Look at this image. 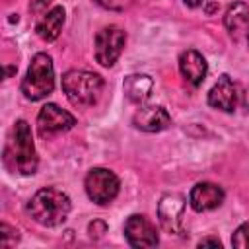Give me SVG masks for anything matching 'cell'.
<instances>
[{
  "mask_svg": "<svg viewBox=\"0 0 249 249\" xmlns=\"http://www.w3.org/2000/svg\"><path fill=\"white\" fill-rule=\"evenodd\" d=\"M183 214H185V198L177 193L163 195L158 204V220L161 228L171 235L183 233Z\"/></svg>",
  "mask_w": 249,
  "mask_h": 249,
  "instance_id": "cell-8",
  "label": "cell"
},
{
  "mask_svg": "<svg viewBox=\"0 0 249 249\" xmlns=\"http://www.w3.org/2000/svg\"><path fill=\"white\" fill-rule=\"evenodd\" d=\"M179 70H181V76L193 84V86H200L206 78V72H208V66H206V60L204 56L195 51V49H189L185 53H181L179 56Z\"/></svg>",
  "mask_w": 249,
  "mask_h": 249,
  "instance_id": "cell-13",
  "label": "cell"
},
{
  "mask_svg": "<svg viewBox=\"0 0 249 249\" xmlns=\"http://www.w3.org/2000/svg\"><path fill=\"white\" fill-rule=\"evenodd\" d=\"M64 25V8L62 6H54L51 8L47 14H43V18L37 23V35L43 41H54Z\"/></svg>",
  "mask_w": 249,
  "mask_h": 249,
  "instance_id": "cell-15",
  "label": "cell"
},
{
  "mask_svg": "<svg viewBox=\"0 0 249 249\" xmlns=\"http://www.w3.org/2000/svg\"><path fill=\"white\" fill-rule=\"evenodd\" d=\"M62 91L70 103L88 107L97 103L103 91V80L101 76L88 70H68L62 76Z\"/></svg>",
  "mask_w": 249,
  "mask_h": 249,
  "instance_id": "cell-4",
  "label": "cell"
},
{
  "mask_svg": "<svg viewBox=\"0 0 249 249\" xmlns=\"http://www.w3.org/2000/svg\"><path fill=\"white\" fill-rule=\"evenodd\" d=\"M169 123H171V117L161 105L140 107L132 117V124L144 132H160V130L167 128Z\"/></svg>",
  "mask_w": 249,
  "mask_h": 249,
  "instance_id": "cell-11",
  "label": "cell"
},
{
  "mask_svg": "<svg viewBox=\"0 0 249 249\" xmlns=\"http://www.w3.org/2000/svg\"><path fill=\"white\" fill-rule=\"evenodd\" d=\"M95 2L107 10H123L124 8V0H95Z\"/></svg>",
  "mask_w": 249,
  "mask_h": 249,
  "instance_id": "cell-20",
  "label": "cell"
},
{
  "mask_svg": "<svg viewBox=\"0 0 249 249\" xmlns=\"http://www.w3.org/2000/svg\"><path fill=\"white\" fill-rule=\"evenodd\" d=\"M88 231H89V237H101L105 231H107V226L103 224V222H99V220H95L93 224H89V228H88Z\"/></svg>",
  "mask_w": 249,
  "mask_h": 249,
  "instance_id": "cell-19",
  "label": "cell"
},
{
  "mask_svg": "<svg viewBox=\"0 0 249 249\" xmlns=\"http://www.w3.org/2000/svg\"><path fill=\"white\" fill-rule=\"evenodd\" d=\"M189 8H198V6H202L204 4V0H183Z\"/></svg>",
  "mask_w": 249,
  "mask_h": 249,
  "instance_id": "cell-24",
  "label": "cell"
},
{
  "mask_svg": "<svg viewBox=\"0 0 249 249\" xmlns=\"http://www.w3.org/2000/svg\"><path fill=\"white\" fill-rule=\"evenodd\" d=\"M237 99H239V93H237V86L231 82L230 76H220L218 82L212 86V89L208 91V105L214 107V109H220V111H226V113H231L235 111L237 107Z\"/></svg>",
  "mask_w": 249,
  "mask_h": 249,
  "instance_id": "cell-10",
  "label": "cell"
},
{
  "mask_svg": "<svg viewBox=\"0 0 249 249\" xmlns=\"http://www.w3.org/2000/svg\"><path fill=\"white\" fill-rule=\"evenodd\" d=\"M206 245H212V247H222L220 239H216V237H206V239L198 241V247H206Z\"/></svg>",
  "mask_w": 249,
  "mask_h": 249,
  "instance_id": "cell-22",
  "label": "cell"
},
{
  "mask_svg": "<svg viewBox=\"0 0 249 249\" xmlns=\"http://www.w3.org/2000/svg\"><path fill=\"white\" fill-rule=\"evenodd\" d=\"M204 10H206V14H208V16H210V14H214V12L218 10V0H208V4H206V8H204Z\"/></svg>",
  "mask_w": 249,
  "mask_h": 249,
  "instance_id": "cell-23",
  "label": "cell"
},
{
  "mask_svg": "<svg viewBox=\"0 0 249 249\" xmlns=\"http://www.w3.org/2000/svg\"><path fill=\"white\" fill-rule=\"evenodd\" d=\"M0 231H2V233H0V237H2V245H14V243L19 239L18 230L10 228L8 224H2V230H0Z\"/></svg>",
  "mask_w": 249,
  "mask_h": 249,
  "instance_id": "cell-18",
  "label": "cell"
},
{
  "mask_svg": "<svg viewBox=\"0 0 249 249\" xmlns=\"http://www.w3.org/2000/svg\"><path fill=\"white\" fill-rule=\"evenodd\" d=\"M231 245H233V247H239V249H247V247H249V222H243V224L233 231Z\"/></svg>",
  "mask_w": 249,
  "mask_h": 249,
  "instance_id": "cell-17",
  "label": "cell"
},
{
  "mask_svg": "<svg viewBox=\"0 0 249 249\" xmlns=\"http://www.w3.org/2000/svg\"><path fill=\"white\" fill-rule=\"evenodd\" d=\"M84 187L89 200H93L95 204H109L119 195V177L111 169L93 167L86 175Z\"/></svg>",
  "mask_w": 249,
  "mask_h": 249,
  "instance_id": "cell-5",
  "label": "cell"
},
{
  "mask_svg": "<svg viewBox=\"0 0 249 249\" xmlns=\"http://www.w3.org/2000/svg\"><path fill=\"white\" fill-rule=\"evenodd\" d=\"M247 41H249V33H247Z\"/></svg>",
  "mask_w": 249,
  "mask_h": 249,
  "instance_id": "cell-25",
  "label": "cell"
},
{
  "mask_svg": "<svg viewBox=\"0 0 249 249\" xmlns=\"http://www.w3.org/2000/svg\"><path fill=\"white\" fill-rule=\"evenodd\" d=\"M124 237L132 247H154L158 245L160 237L154 228V224L142 216V214H132L126 224H124Z\"/></svg>",
  "mask_w": 249,
  "mask_h": 249,
  "instance_id": "cell-9",
  "label": "cell"
},
{
  "mask_svg": "<svg viewBox=\"0 0 249 249\" xmlns=\"http://www.w3.org/2000/svg\"><path fill=\"white\" fill-rule=\"evenodd\" d=\"M224 25L228 33L237 41L249 31V4L245 2H233L224 16Z\"/></svg>",
  "mask_w": 249,
  "mask_h": 249,
  "instance_id": "cell-14",
  "label": "cell"
},
{
  "mask_svg": "<svg viewBox=\"0 0 249 249\" xmlns=\"http://www.w3.org/2000/svg\"><path fill=\"white\" fill-rule=\"evenodd\" d=\"M124 43H126V33L121 27L117 25L103 27L95 35V60L101 66H113L121 56Z\"/></svg>",
  "mask_w": 249,
  "mask_h": 249,
  "instance_id": "cell-6",
  "label": "cell"
},
{
  "mask_svg": "<svg viewBox=\"0 0 249 249\" xmlns=\"http://www.w3.org/2000/svg\"><path fill=\"white\" fill-rule=\"evenodd\" d=\"M49 4H51V0H31L29 10H31V12H43Z\"/></svg>",
  "mask_w": 249,
  "mask_h": 249,
  "instance_id": "cell-21",
  "label": "cell"
},
{
  "mask_svg": "<svg viewBox=\"0 0 249 249\" xmlns=\"http://www.w3.org/2000/svg\"><path fill=\"white\" fill-rule=\"evenodd\" d=\"M123 89H124V95L132 103H144L154 89V82L146 74H130L124 78Z\"/></svg>",
  "mask_w": 249,
  "mask_h": 249,
  "instance_id": "cell-16",
  "label": "cell"
},
{
  "mask_svg": "<svg viewBox=\"0 0 249 249\" xmlns=\"http://www.w3.org/2000/svg\"><path fill=\"white\" fill-rule=\"evenodd\" d=\"M70 208H72V202H70V196L56 189V187H45V189H39L31 200L27 202V212L29 216L41 224V226H47V228H54V226H60L68 214H70Z\"/></svg>",
  "mask_w": 249,
  "mask_h": 249,
  "instance_id": "cell-2",
  "label": "cell"
},
{
  "mask_svg": "<svg viewBox=\"0 0 249 249\" xmlns=\"http://www.w3.org/2000/svg\"><path fill=\"white\" fill-rule=\"evenodd\" d=\"M53 89H54L53 58L47 53H37L31 58V64L21 82V93L31 101H39L45 99Z\"/></svg>",
  "mask_w": 249,
  "mask_h": 249,
  "instance_id": "cell-3",
  "label": "cell"
},
{
  "mask_svg": "<svg viewBox=\"0 0 249 249\" xmlns=\"http://www.w3.org/2000/svg\"><path fill=\"white\" fill-rule=\"evenodd\" d=\"M4 163L10 171L19 175H33L39 165V158L33 144V134L27 121H16L10 138L4 148Z\"/></svg>",
  "mask_w": 249,
  "mask_h": 249,
  "instance_id": "cell-1",
  "label": "cell"
},
{
  "mask_svg": "<svg viewBox=\"0 0 249 249\" xmlns=\"http://www.w3.org/2000/svg\"><path fill=\"white\" fill-rule=\"evenodd\" d=\"M76 124L74 115H70L68 111L60 109L56 103H47L41 107L39 115H37V128L39 134L43 138H51L54 134L66 132Z\"/></svg>",
  "mask_w": 249,
  "mask_h": 249,
  "instance_id": "cell-7",
  "label": "cell"
},
{
  "mask_svg": "<svg viewBox=\"0 0 249 249\" xmlns=\"http://www.w3.org/2000/svg\"><path fill=\"white\" fill-rule=\"evenodd\" d=\"M189 202H191L193 210L208 212V210L218 208L224 202V191H222V187H218L214 183H196L191 189Z\"/></svg>",
  "mask_w": 249,
  "mask_h": 249,
  "instance_id": "cell-12",
  "label": "cell"
}]
</instances>
